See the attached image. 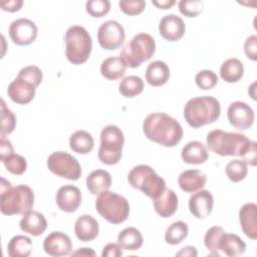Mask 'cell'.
I'll list each match as a JSON object with an SVG mask.
<instances>
[{
    "label": "cell",
    "instance_id": "52a82bcc",
    "mask_svg": "<svg viewBox=\"0 0 257 257\" xmlns=\"http://www.w3.org/2000/svg\"><path fill=\"white\" fill-rule=\"evenodd\" d=\"M95 208L98 214L111 224H120L130 215V204L127 200L121 195L108 190L97 195Z\"/></svg>",
    "mask_w": 257,
    "mask_h": 257
},
{
    "label": "cell",
    "instance_id": "44dd1931",
    "mask_svg": "<svg viewBox=\"0 0 257 257\" xmlns=\"http://www.w3.org/2000/svg\"><path fill=\"white\" fill-rule=\"evenodd\" d=\"M19 227L24 233L37 237L45 232L47 228V221L42 213L30 210L21 218Z\"/></svg>",
    "mask_w": 257,
    "mask_h": 257
},
{
    "label": "cell",
    "instance_id": "277c9868",
    "mask_svg": "<svg viewBox=\"0 0 257 257\" xmlns=\"http://www.w3.org/2000/svg\"><path fill=\"white\" fill-rule=\"evenodd\" d=\"M221 114V105L217 98L210 95L189 99L184 107V117L194 128L215 122Z\"/></svg>",
    "mask_w": 257,
    "mask_h": 257
},
{
    "label": "cell",
    "instance_id": "30bf717a",
    "mask_svg": "<svg viewBox=\"0 0 257 257\" xmlns=\"http://www.w3.org/2000/svg\"><path fill=\"white\" fill-rule=\"evenodd\" d=\"M49 171L66 180L77 181L81 177V166L78 161L66 152H54L47 159Z\"/></svg>",
    "mask_w": 257,
    "mask_h": 257
},
{
    "label": "cell",
    "instance_id": "3957f363",
    "mask_svg": "<svg viewBox=\"0 0 257 257\" xmlns=\"http://www.w3.org/2000/svg\"><path fill=\"white\" fill-rule=\"evenodd\" d=\"M34 205L33 190L27 185L12 187L10 182L1 178L0 210L3 215H24Z\"/></svg>",
    "mask_w": 257,
    "mask_h": 257
},
{
    "label": "cell",
    "instance_id": "f907efd6",
    "mask_svg": "<svg viewBox=\"0 0 257 257\" xmlns=\"http://www.w3.org/2000/svg\"><path fill=\"white\" fill-rule=\"evenodd\" d=\"M71 256H80V257L81 256H85V257L91 256V257H94L95 256V252L91 248L84 247V248H79L75 252L71 253Z\"/></svg>",
    "mask_w": 257,
    "mask_h": 257
},
{
    "label": "cell",
    "instance_id": "7402d4cb",
    "mask_svg": "<svg viewBox=\"0 0 257 257\" xmlns=\"http://www.w3.org/2000/svg\"><path fill=\"white\" fill-rule=\"evenodd\" d=\"M153 203L156 213L163 218L173 216L178 210V196L172 189L166 188L159 197L153 200Z\"/></svg>",
    "mask_w": 257,
    "mask_h": 257
},
{
    "label": "cell",
    "instance_id": "ab89813d",
    "mask_svg": "<svg viewBox=\"0 0 257 257\" xmlns=\"http://www.w3.org/2000/svg\"><path fill=\"white\" fill-rule=\"evenodd\" d=\"M110 9L108 0H89L85 4L86 12L95 18H100L106 15Z\"/></svg>",
    "mask_w": 257,
    "mask_h": 257
},
{
    "label": "cell",
    "instance_id": "9c48e42d",
    "mask_svg": "<svg viewBox=\"0 0 257 257\" xmlns=\"http://www.w3.org/2000/svg\"><path fill=\"white\" fill-rule=\"evenodd\" d=\"M124 136L122 131L114 125L104 126L100 133V146L98 149V159L106 166L116 165L122 156Z\"/></svg>",
    "mask_w": 257,
    "mask_h": 257
},
{
    "label": "cell",
    "instance_id": "5bb4252c",
    "mask_svg": "<svg viewBox=\"0 0 257 257\" xmlns=\"http://www.w3.org/2000/svg\"><path fill=\"white\" fill-rule=\"evenodd\" d=\"M43 249L46 254L53 257L66 256L71 253L72 242L68 235L60 231H53L45 237Z\"/></svg>",
    "mask_w": 257,
    "mask_h": 257
},
{
    "label": "cell",
    "instance_id": "e0dca14e",
    "mask_svg": "<svg viewBox=\"0 0 257 257\" xmlns=\"http://www.w3.org/2000/svg\"><path fill=\"white\" fill-rule=\"evenodd\" d=\"M186 31L183 19L175 14L164 16L159 23V32L161 36L168 41L180 40Z\"/></svg>",
    "mask_w": 257,
    "mask_h": 257
},
{
    "label": "cell",
    "instance_id": "603a6c76",
    "mask_svg": "<svg viewBox=\"0 0 257 257\" xmlns=\"http://www.w3.org/2000/svg\"><path fill=\"white\" fill-rule=\"evenodd\" d=\"M207 182L206 175L200 170H187L180 174L178 183L182 191L186 193H195L201 190Z\"/></svg>",
    "mask_w": 257,
    "mask_h": 257
},
{
    "label": "cell",
    "instance_id": "ba28073f",
    "mask_svg": "<svg viewBox=\"0 0 257 257\" xmlns=\"http://www.w3.org/2000/svg\"><path fill=\"white\" fill-rule=\"evenodd\" d=\"M156 51V42L152 35L139 33L123 47L119 57L131 68L139 67L143 62L149 60Z\"/></svg>",
    "mask_w": 257,
    "mask_h": 257
},
{
    "label": "cell",
    "instance_id": "f6af8a7d",
    "mask_svg": "<svg viewBox=\"0 0 257 257\" xmlns=\"http://www.w3.org/2000/svg\"><path fill=\"white\" fill-rule=\"evenodd\" d=\"M14 154L13 146L11 142L6 139L4 135H1L0 138V160L3 162L5 159H7L10 155Z\"/></svg>",
    "mask_w": 257,
    "mask_h": 257
},
{
    "label": "cell",
    "instance_id": "60d3db41",
    "mask_svg": "<svg viewBox=\"0 0 257 257\" xmlns=\"http://www.w3.org/2000/svg\"><path fill=\"white\" fill-rule=\"evenodd\" d=\"M181 14L186 17H197L203 12L204 3L201 0H182L178 4Z\"/></svg>",
    "mask_w": 257,
    "mask_h": 257
},
{
    "label": "cell",
    "instance_id": "1f68e13d",
    "mask_svg": "<svg viewBox=\"0 0 257 257\" xmlns=\"http://www.w3.org/2000/svg\"><path fill=\"white\" fill-rule=\"evenodd\" d=\"M32 251V241L24 235H16L8 243L7 252L10 257H28Z\"/></svg>",
    "mask_w": 257,
    "mask_h": 257
},
{
    "label": "cell",
    "instance_id": "d4e9b609",
    "mask_svg": "<svg viewBox=\"0 0 257 257\" xmlns=\"http://www.w3.org/2000/svg\"><path fill=\"white\" fill-rule=\"evenodd\" d=\"M181 157L186 164L201 165L208 160L209 154L204 144L198 141H193L185 145L182 149Z\"/></svg>",
    "mask_w": 257,
    "mask_h": 257
},
{
    "label": "cell",
    "instance_id": "74e56055",
    "mask_svg": "<svg viewBox=\"0 0 257 257\" xmlns=\"http://www.w3.org/2000/svg\"><path fill=\"white\" fill-rule=\"evenodd\" d=\"M8 172L13 175H22L27 169L26 159L18 154H12L2 162Z\"/></svg>",
    "mask_w": 257,
    "mask_h": 257
},
{
    "label": "cell",
    "instance_id": "5b68a950",
    "mask_svg": "<svg viewBox=\"0 0 257 257\" xmlns=\"http://www.w3.org/2000/svg\"><path fill=\"white\" fill-rule=\"evenodd\" d=\"M65 55L67 60L75 65L84 63L90 56L92 40L87 30L80 25L70 26L64 36Z\"/></svg>",
    "mask_w": 257,
    "mask_h": 257
},
{
    "label": "cell",
    "instance_id": "c3c4849f",
    "mask_svg": "<svg viewBox=\"0 0 257 257\" xmlns=\"http://www.w3.org/2000/svg\"><path fill=\"white\" fill-rule=\"evenodd\" d=\"M197 255H198L197 249L193 246H185L179 252L176 253V256H182V257H197Z\"/></svg>",
    "mask_w": 257,
    "mask_h": 257
},
{
    "label": "cell",
    "instance_id": "9a60e30c",
    "mask_svg": "<svg viewBox=\"0 0 257 257\" xmlns=\"http://www.w3.org/2000/svg\"><path fill=\"white\" fill-rule=\"evenodd\" d=\"M55 201L61 211L73 213L81 204V192L73 185L61 186L56 193Z\"/></svg>",
    "mask_w": 257,
    "mask_h": 257
},
{
    "label": "cell",
    "instance_id": "f35d334b",
    "mask_svg": "<svg viewBox=\"0 0 257 257\" xmlns=\"http://www.w3.org/2000/svg\"><path fill=\"white\" fill-rule=\"evenodd\" d=\"M195 81L199 88L203 90H208L216 86V84L218 83V76L214 71L204 69L196 74Z\"/></svg>",
    "mask_w": 257,
    "mask_h": 257
},
{
    "label": "cell",
    "instance_id": "836d02e7",
    "mask_svg": "<svg viewBox=\"0 0 257 257\" xmlns=\"http://www.w3.org/2000/svg\"><path fill=\"white\" fill-rule=\"evenodd\" d=\"M189 233V227L184 221H176L172 223L165 232V241L170 245L180 244Z\"/></svg>",
    "mask_w": 257,
    "mask_h": 257
},
{
    "label": "cell",
    "instance_id": "8d00e7d4",
    "mask_svg": "<svg viewBox=\"0 0 257 257\" xmlns=\"http://www.w3.org/2000/svg\"><path fill=\"white\" fill-rule=\"evenodd\" d=\"M1 135H10L16 127V116L1 99Z\"/></svg>",
    "mask_w": 257,
    "mask_h": 257
},
{
    "label": "cell",
    "instance_id": "4fadbf2b",
    "mask_svg": "<svg viewBox=\"0 0 257 257\" xmlns=\"http://www.w3.org/2000/svg\"><path fill=\"white\" fill-rule=\"evenodd\" d=\"M228 120L231 125L240 131H246L252 126L255 119L254 110L244 101L232 102L227 110Z\"/></svg>",
    "mask_w": 257,
    "mask_h": 257
},
{
    "label": "cell",
    "instance_id": "4dcf8cb0",
    "mask_svg": "<svg viewBox=\"0 0 257 257\" xmlns=\"http://www.w3.org/2000/svg\"><path fill=\"white\" fill-rule=\"evenodd\" d=\"M144 242L142 233L135 227H127L121 230L117 236V244L124 250H139Z\"/></svg>",
    "mask_w": 257,
    "mask_h": 257
},
{
    "label": "cell",
    "instance_id": "d6a6232c",
    "mask_svg": "<svg viewBox=\"0 0 257 257\" xmlns=\"http://www.w3.org/2000/svg\"><path fill=\"white\" fill-rule=\"evenodd\" d=\"M144 90V81L140 76L128 75L122 78L118 84V91L127 98L135 97Z\"/></svg>",
    "mask_w": 257,
    "mask_h": 257
},
{
    "label": "cell",
    "instance_id": "7dc6e473",
    "mask_svg": "<svg viewBox=\"0 0 257 257\" xmlns=\"http://www.w3.org/2000/svg\"><path fill=\"white\" fill-rule=\"evenodd\" d=\"M23 5L22 0H8V1H1L0 6L3 11L7 12H16L21 9Z\"/></svg>",
    "mask_w": 257,
    "mask_h": 257
},
{
    "label": "cell",
    "instance_id": "816d5d0a",
    "mask_svg": "<svg viewBox=\"0 0 257 257\" xmlns=\"http://www.w3.org/2000/svg\"><path fill=\"white\" fill-rule=\"evenodd\" d=\"M255 85H256V82H253L250 86V88L248 89V93H250L251 97L253 99H256V94H255Z\"/></svg>",
    "mask_w": 257,
    "mask_h": 257
},
{
    "label": "cell",
    "instance_id": "4316f807",
    "mask_svg": "<svg viewBox=\"0 0 257 257\" xmlns=\"http://www.w3.org/2000/svg\"><path fill=\"white\" fill-rule=\"evenodd\" d=\"M111 186V176L105 170L92 171L86 178V188L92 195H99Z\"/></svg>",
    "mask_w": 257,
    "mask_h": 257
},
{
    "label": "cell",
    "instance_id": "b9f144b4",
    "mask_svg": "<svg viewBox=\"0 0 257 257\" xmlns=\"http://www.w3.org/2000/svg\"><path fill=\"white\" fill-rule=\"evenodd\" d=\"M18 78H22L30 83H32L35 87H37L42 81V71L36 65H28L20 69L17 74Z\"/></svg>",
    "mask_w": 257,
    "mask_h": 257
},
{
    "label": "cell",
    "instance_id": "ffe728a7",
    "mask_svg": "<svg viewBox=\"0 0 257 257\" xmlns=\"http://www.w3.org/2000/svg\"><path fill=\"white\" fill-rule=\"evenodd\" d=\"M98 232V222L91 215L84 214L76 219L74 224V233L78 240L82 242H90L97 237Z\"/></svg>",
    "mask_w": 257,
    "mask_h": 257
},
{
    "label": "cell",
    "instance_id": "ee69618b",
    "mask_svg": "<svg viewBox=\"0 0 257 257\" xmlns=\"http://www.w3.org/2000/svg\"><path fill=\"white\" fill-rule=\"evenodd\" d=\"M256 43H257V36L256 35L249 36L244 42V52H245L246 56L252 61H255L257 59Z\"/></svg>",
    "mask_w": 257,
    "mask_h": 257
},
{
    "label": "cell",
    "instance_id": "ac0fdd59",
    "mask_svg": "<svg viewBox=\"0 0 257 257\" xmlns=\"http://www.w3.org/2000/svg\"><path fill=\"white\" fill-rule=\"evenodd\" d=\"M35 89L36 87L32 83L16 77L8 85L7 94L13 102L18 104H27L34 98Z\"/></svg>",
    "mask_w": 257,
    "mask_h": 257
},
{
    "label": "cell",
    "instance_id": "cb8c5ba5",
    "mask_svg": "<svg viewBox=\"0 0 257 257\" xmlns=\"http://www.w3.org/2000/svg\"><path fill=\"white\" fill-rule=\"evenodd\" d=\"M219 253H223L229 257H237L242 255L246 250L245 242L236 234L224 233L218 243Z\"/></svg>",
    "mask_w": 257,
    "mask_h": 257
},
{
    "label": "cell",
    "instance_id": "f546056e",
    "mask_svg": "<svg viewBox=\"0 0 257 257\" xmlns=\"http://www.w3.org/2000/svg\"><path fill=\"white\" fill-rule=\"evenodd\" d=\"M94 141L92 136L83 130L74 132L69 138V148L77 154L86 155L92 151Z\"/></svg>",
    "mask_w": 257,
    "mask_h": 257
},
{
    "label": "cell",
    "instance_id": "6da1fadb",
    "mask_svg": "<svg viewBox=\"0 0 257 257\" xmlns=\"http://www.w3.org/2000/svg\"><path fill=\"white\" fill-rule=\"evenodd\" d=\"M207 147L222 157H240L249 166H256V143L240 133H229L222 130L211 131L207 135Z\"/></svg>",
    "mask_w": 257,
    "mask_h": 257
},
{
    "label": "cell",
    "instance_id": "7bdbcfd3",
    "mask_svg": "<svg viewBox=\"0 0 257 257\" xmlns=\"http://www.w3.org/2000/svg\"><path fill=\"white\" fill-rule=\"evenodd\" d=\"M118 6L124 14L135 16L145 10L146 2L144 0H121L118 2Z\"/></svg>",
    "mask_w": 257,
    "mask_h": 257
},
{
    "label": "cell",
    "instance_id": "8fae6325",
    "mask_svg": "<svg viewBox=\"0 0 257 257\" xmlns=\"http://www.w3.org/2000/svg\"><path fill=\"white\" fill-rule=\"evenodd\" d=\"M124 38V29L115 20L105 21L97 30L98 43L105 50H115L119 48L123 44Z\"/></svg>",
    "mask_w": 257,
    "mask_h": 257
},
{
    "label": "cell",
    "instance_id": "7a4b0ae2",
    "mask_svg": "<svg viewBox=\"0 0 257 257\" xmlns=\"http://www.w3.org/2000/svg\"><path fill=\"white\" fill-rule=\"evenodd\" d=\"M145 136L164 147L173 148L183 138V128L180 122L165 112H153L143 122Z\"/></svg>",
    "mask_w": 257,
    "mask_h": 257
},
{
    "label": "cell",
    "instance_id": "8992f818",
    "mask_svg": "<svg viewBox=\"0 0 257 257\" xmlns=\"http://www.w3.org/2000/svg\"><path fill=\"white\" fill-rule=\"evenodd\" d=\"M127 181L133 188L142 191L152 200L159 197L166 189L165 180L148 165L134 167L127 175Z\"/></svg>",
    "mask_w": 257,
    "mask_h": 257
},
{
    "label": "cell",
    "instance_id": "484cf974",
    "mask_svg": "<svg viewBox=\"0 0 257 257\" xmlns=\"http://www.w3.org/2000/svg\"><path fill=\"white\" fill-rule=\"evenodd\" d=\"M170 78V68L162 60L151 62L146 69V80L152 86H162Z\"/></svg>",
    "mask_w": 257,
    "mask_h": 257
},
{
    "label": "cell",
    "instance_id": "681fc988",
    "mask_svg": "<svg viewBox=\"0 0 257 257\" xmlns=\"http://www.w3.org/2000/svg\"><path fill=\"white\" fill-rule=\"evenodd\" d=\"M152 3L160 9H170L176 4L175 0H154Z\"/></svg>",
    "mask_w": 257,
    "mask_h": 257
},
{
    "label": "cell",
    "instance_id": "d590c367",
    "mask_svg": "<svg viewBox=\"0 0 257 257\" xmlns=\"http://www.w3.org/2000/svg\"><path fill=\"white\" fill-rule=\"evenodd\" d=\"M225 233L224 229L220 226H213L207 230L204 237V244L206 248L211 252L212 255L220 256L218 250V243L221 236Z\"/></svg>",
    "mask_w": 257,
    "mask_h": 257
},
{
    "label": "cell",
    "instance_id": "f1b7e54d",
    "mask_svg": "<svg viewBox=\"0 0 257 257\" xmlns=\"http://www.w3.org/2000/svg\"><path fill=\"white\" fill-rule=\"evenodd\" d=\"M244 75V66L238 58L225 60L220 67L221 78L228 83L238 82Z\"/></svg>",
    "mask_w": 257,
    "mask_h": 257
},
{
    "label": "cell",
    "instance_id": "bcb514c9",
    "mask_svg": "<svg viewBox=\"0 0 257 257\" xmlns=\"http://www.w3.org/2000/svg\"><path fill=\"white\" fill-rule=\"evenodd\" d=\"M122 248L116 243H108L103 247L102 257H119L122 255Z\"/></svg>",
    "mask_w": 257,
    "mask_h": 257
},
{
    "label": "cell",
    "instance_id": "d6986e66",
    "mask_svg": "<svg viewBox=\"0 0 257 257\" xmlns=\"http://www.w3.org/2000/svg\"><path fill=\"white\" fill-rule=\"evenodd\" d=\"M239 221L243 233L250 239L257 238V205L255 203L244 204L239 211Z\"/></svg>",
    "mask_w": 257,
    "mask_h": 257
},
{
    "label": "cell",
    "instance_id": "7c38bea8",
    "mask_svg": "<svg viewBox=\"0 0 257 257\" xmlns=\"http://www.w3.org/2000/svg\"><path fill=\"white\" fill-rule=\"evenodd\" d=\"M8 32L13 43L21 46L28 45L37 37V26L30 19L18 18L11 22Z\"/></svg>",
    "mask_w": 257,
    "mask_h": 257
},
{
    "label": "cell",
    "instance_id": "83f0119b",
    "mask_svg": "<svg viewBox=\"0 0 257 257\" xmlns=\"http://www.w3.org/2000/svg\"><path fill=\"white\" fill-rule=\"evenodd\" d=\"M125 69L126 65L119 56L108 57L100 64V73L108 80H115L122 77Z\"/></svg>",
    "mask_w": 257,
    "mask_h": 257
},
{
    "label": "cell",
    "instance_id": "e575fe53",
    "mask_svg": "<svg viewBox=\"0 0 257 257\" xmlns=\"http://www.w3.org/2000/svg\"><path fill=\"white\" fill-rule=\"evenodd\" d=\"M225 171L230 181L238 183L246 178L248 174V165L242 160L234 159L227 164Z\"/></svg>",
    "mask_w": 257,
    "mask_h": 257
},
{
    "label": "cell",
    "instance_id": "2e32d148",
    "mask_svg": "<svg viewBox=\"0 0 257 257\" xmlns=\"http://www.w3.org/2000/svg\"><path fill=\"white\" fill-rule=\"evenodd\" d=\"M213 206L214 198L208 190H199L189 199L190 212L197 219L207 218L212 213Z\"/></svg>",
    "mask_w": 257,
    "mask_h": 257
}]
</instances>
